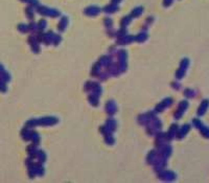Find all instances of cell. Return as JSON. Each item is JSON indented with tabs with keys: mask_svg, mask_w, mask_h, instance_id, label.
I'll return each instance as SVG.
<instances>
[{
	"mask_svg": "<svg viewBox=\"0 0 209 183\" xmlns=\"http://www.w3.org/2000/svg\"><path fill=\"white\" fill-rule=\"evenodd\" d=\"M208 106H209V101L208 99H204L203 102L201 104V106H200V108H199V115H203L204 113L206 112V109L208 108Z\"/></svg>",
	"mask_w": 209,
	"mask_h": 183,
	"instance_id": "obj_1",
	"label": "cell"
}]
</instances>
